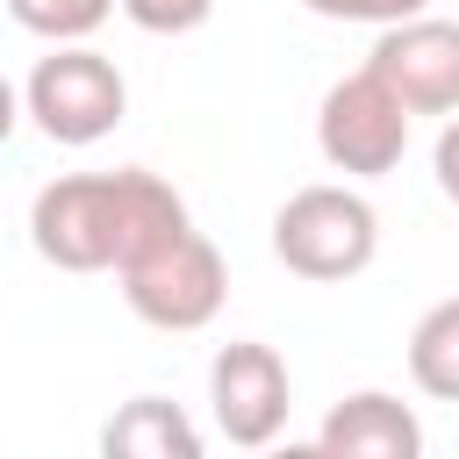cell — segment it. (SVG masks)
I'll return each mask as SVG.
<instances>
[{
  "label": "cell",
  "instance_id": "8",
  "mask_svg": "<svg viewBox=\"0 0 459 459\" xmlns=\"http://www.w3.org/2000/svg\"><path fill=\"white\" fill-rule=\"evenodd\" d=\"M323 459H423V423L402 394L387 387H359L344 402H330L323 430H316Z\"/></svg>",
  "mask_w": 459,
  "mask_h": 459
},
{
  "label": "cell",
  "instance_id": "15",
  "mask_svg": "<svg viewBox=\"0 0 459 459\" xmlns=\"http://www.w3.org/2000/svg\"><path fill=\"white\" fill-rule=\"evenodd\" d=\"M14 122H22V93L7 86V72H0V143L14 136Z\"/></svg>",
  "mask_w": 459,
  "mask_h": 459
},
{
  "label": "cell",
  "instance_id": "7",
  "mask_svg": "<svg viewBox=\"0 0 459 459\" xmlns=\"http://www.w3.org/2000/svg\"><path fill=\"white\" fill-rule=\"evenodd\" d=\"M366 72L409 115H459V22L409 14V22L380 29V43L366 50Z\"/></svg>",
  "mask_w": 459,
  "mask_h": 459
},
{
  "label": "cell",
  "instance_id": "5",
  "mask_svg": "<svg viewBox=\"0 0 459 459\" xmlns=\"http://www.w3.org/2000/svg\"><path fill=\"white\" fill-rule=\"evenodd\" d=\"M316 143H323V158H330L337 172L380 179V172H394L402 151H409V108L359 65L351 79H337V86L323 93V108H316Z\"/></svg>",
  "mask_w": 459,
  "mask_h": 459
},
{
  "label": "cell",
  "instance_id": "14",
  "mask_svg": "<svg viewBox=\"0 0 459 459\" xmlns=\"http://www.w3.org/2000/svg\"><path fill=\"white\" fill-rule=\"evenodd\" d=\"M430 172H437V194L459 208V115H445V129H437V151H430Z\"/></svg>",
  "mask_w": 459,
  "mask_h": 459
},
{
  "label": "cell",
  "instance_id": "1",
  "mask_svg": "<svg viewBox=\"0 0 459 459\" xmlns=\"http://www.w3.org/2000/svg\"><path fill=\"white\" fill-rule=\"evenodd\" d=\"M186 222H194L186 201L158 172L115 165V172H65V179H50L36 194V208H29V244L57 273H122L129 258L158 251Z\"/></svg>",
  "mask_w": 459,
  "mask_h": 459
},
{
  "label": "cell",
  "instance_id": "12",
  "mask_svg": "<svg viewBox=\"0 0 459 459\" xmlns=\"http://www.w3.org/2000/svg\"><path fill=\"white\" fill-rule=\"evenodd\" d=\"M143 36H186V29H201L208 14H215V0H115Z\"/></svg>",
  "mask_w": 459,
  "mask_h": 459
},
{
  "label": "cell",
  "instance_id": "6",
  "mask_svg": "<svg viewBox=\"0 0 459 459\" xmlns=\"http://www.w3.org/2000/svg\"><path fill=\"white\" fill-rule=\"evenodd\" d=\"M208 409H215V430L244 452H265L280 430H287V409H294V387H287V359L258 337H230L215 359H208Z\"/></svg>",
  "mask_w": 459,
  "mask_h": 459
},
{
  "label": "cell",
  "instance_id": "16",
  "mask_svg": "<svg viewBox=\"0 0 459 459\" xmlns=\"http://www.w3.org/2000/svg\"><path fill=\"white\" fill-rule=\"evenodd\" d=\"M265 459H323V452H316V445H280V437H273V445H265Z\"/></svg>",
  "mask_w": 459,
  "mask_h": 459
},
{
  "label": "cell",
  "instance_id": "2",
  "mask_svg": "<svg viewBox=\"0 0 459 459\" xmlns=\"http://www.w3.org/2000/svg\"><path fill=\"white\" fill-rule=\"evenodd\" d=\"M373 251H380V215L359 186H301L273 215V258L294 280H316V287L359 280Z\"/></svg>",
  "mask_w": 459,
  "mask_h": 459
},
{
  "label": "cell",
  "instance_id": "13",
  "mask_svg": "<svg viewBox=\"0 0 459 459\" xmlns=\"http://www.w3.org/2000/svg\"><path fill=\"white\" fill-rule=\"evenodd\" d=\"M308 14L323 22H373V29H394L409 14H430V0H301Z\"/></svg>",
  "mask_w": 459,
  "mask_h": 459
},
{
  "label": "cell",
  "instance_id": "10",
  "mask_svg": "<svg viewBox=\"0 0 459 459\" xmlns=\"http://www.w3.org/2000/svg\"><path fill=\"white\" fill-rule=\"evenodd\" d=\"M409 380L430 402H459V294L423 308V323L409 330Z\"/></svg>",
  "mask_w": 459,
  "mask_h": 459
},
{
  "label": "cell",
  "instance_id": "4",
  "mask_svg": "<svg viewBox=\"0 0 459 459\" xmlns=\"http://www.w3.org/2000/svg\"><path fill=\"white\" fill-rule=\"evenodd\" d=\"M122 301L151 323V330H208L222 316V294H230V273H222V251L186 222L179 237H165L158 251L129 258L122 273Z\"/></svg>",
  "mask_w": 459,
  "mask_h": 459
},
{
  "label": "cell",
  "instance_id": "3",
  "mask_svg": "<svg viewBox=\"0 0 459 459\" xmlns=\"http://www.w3.org/2000/svg\"><path fill=\"white\" fill-rule=\"evenodd\" d=\"M22 115L65 143V151H86L100 143L122 115H129V79L115 72V57H100L93 43H50V57H36L29 86H22Z\"/></svg>",
  "mask_w": 459,
  "mask_h": 459
},
{
  "label": "cell",
  "instance_id": "9",
  "mask_svg": "<svg viewBox=\"0 0 459 459\" xmlns=\"http://www.w3.org/2000/svg\"><path fill=\"white\" fill-rule=\"evenodd\" d=\"M100 459H208L201 430L179 402L165 394H129L108 423H100Z\"/></svg>",
  "mask_w": 459,
  "mask_h": 459
},
{
  "label": "cell",
  "instance_id": "11",
  "mask_svg": "<svg viewBox=\"0 0 459 459\" xmlns=\"http://www.w3.org/2000/svg\"><path fill=\"white\" fill-rule=\"evenodd\" d=\"M7 14L43 43H86L115 14V0H7Z\"/></svg>",
  "mask_w": 459,
  "mask_h": 459
}]
</instances>
